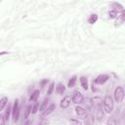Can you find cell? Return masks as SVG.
Returning <instances> with one entry per match:
<instances>
[{
	"label": "cell",
	"mask_w": 125,
	"mask_h": 125,
	"mask_svg": "<svg viewBox=\"0 0 125 125\" xmlns=\"http://www.w3.org/2000/svg\"><path fill=\"white\" fill-rule=\"evenodd\" d=\"M103 104H104V112L106 113H110L113 109V99L111 96L109 95H106L103 101Z\"/></svg>",
	"instance_id": "cell-1"
},
{
	"label": "cell",
	"mask_w": 125,
	"mask_h": 125,
	"mask_svg": "<svg viewBox=\"0 0 125 125\" xmlns=\"http://www.w3.org/2000/svg\"><path fill=\"white\" fill-rule=\"evenodd\" d=\"M113 96H114V100L115 102L117 103H121L125 97V92L123 90V88L121 86H117L115 89H114V93H113Z\"/></svg>",
	"instance_id": "cell-2"
},
{
	"label": "cell",
	"mask_w": 125,
	"mask_h": 125,
	"mask_svg": "<svg viewBox=\"0 0 125 125\" xmlns=\"http://www.w3.org/2000/svg\"><path fill=\"white\" fill-rule=\"evenodd\" d=\"M12 116H13V120L16 122L19 120V116H20V104H19V100H15L13 108H12Z\"/></svg>",
	"instance_id": "cell-3"
},
{
	"label": "cell",
	"mask_w": 125,
	"mask_h": 125,
	"mask_svg": "<svg viewBox=\"0 0 125 125\" xmlns=\"http://www.w3.org/2000/svg\"><path fill=\"white\" fill-rule=\"evenodd\" d=\"M71 100H72V102L74 103V104H81V103H83V101H84V97H83V95L79 92V91H74L73 93H72V96H71Z\"/></svg>",
	"instance_id": "cell-4"
},
{
	"label": "cell",
	"mask_w": 125,
	"mask_h": 125,
	"mask_svg": "<svg viewBox=\"0 0 125 125\" xmlns=\"http://www.w3.org/2000/svg\"><path fill=\"white\" fill-rule=\"evenodd\" d=\"M108 78H109V76L107 74H100V75H98L95 78L94 83L95 84H98V85H102V84H104L108 80Z\"/></svg>",
	"instance_id": "cell-5"
},
{
	"label": "cell",
	"mask_w": 125,
	"mask_h": 125,
	"mask_svg": "<svg viewBox=\"0 0 125 125\" xmlns=\"http://www.w3.org/2000/svg\"><path fill=\"white\" fill-rule=\"evenodd\" d=\"M71 102H72L71 98H70L69 96H65V97L61 101V103H60V107L62 108V109L67 108V107L70 105V103H71Z\"/></svg>",
	"instance_id": "cell-6"
},
{
	"label": "cell",
	"mask_w": 125,
	"mask_h": 125,
	"mask_svg": "<svg viewBox=\"0 0 125 125\" xmlns=\"http://www.w3.org/2000/svg\"><path fill=\"white\" fill-rule=\"evenodd\" d=\"M75 112L79 118H81V119L87 118V111L82 106H75Z\"/></svg>",
	"instance_id": "cell-7"
},
{
	"label": "cell",
	"mask_w": 125,
	"mask_h": 125,
	"mask_svg": "<svg viewBox=\"0 0 125 125\" xmlns=\"http://www.w3.org/2000/svg\"><path fill=\"white\" fill-rule=\"evenodd\" d=\"M90 103L94 107H98L102 105V99L100 97H94L92 99H90Z\"/></svg>",
	"instance_id": "cell-8"
},
{
	"label": "cell",
	"mask_w": 125,
	"mask_h": 125,
	"mask_svg": "<svg viewBox=\"0 0 125 125\" xmlns=\"http://www.w3.org/2000/svg\"><path fill=\"white\" fill-rule=\"evenodd\" d=\"M56 108V104H51L49 106H47V108L42 112V116H47L50 113H52L54 111V109Z\"/></svg>",
	"instance_id": "cell-9"
},
{
	"label": "cell",
	"mask_w": 125,
	"mask_h": 125,
	"mask_svg": "<svg viewBox=\"0 0 125 125\" xmlns=\"http://www.w3.org/2000/svg\"><path fill=\"white\" fill-rule=\"evenodd\" d=\"M97 108V111H96V117H97V120L98 121H102L104 119V110L102 108V105L101 106H98L96 107Z\"/></svg>",
	"instance_id": "cell-10"
},
{
	"label": "cell",
	"mask_w": 125,
	"mask_h": 125,
	"mask_svg": "<svg viewBox=\"0 0 125 125\" xmlns=\"http://www.w3.org/2000/svg\"><path fill=\"white\" fill-rule=\"evenodd\" d=\"M65 91V86L62 83H58L56 86V93L58 95H62Z\"/></svg>",
	"instance_id": "cell-11"
},
{
	"label": "cell",
	"mask_w": 125,
	"mask_h": 125,
	"mask_svg": "<svg viewBox=\"0 0 125 125\" xmlns=\"http://www.w3.org/2000/svg\"><path fill=\"white\" fill-rule=\"evenodd\" d=\"M7 104H8V98L6 96H2L0 100V110H3Z\"/></svg>",
	"instance_id": "cell-12"
},
{
	"label": "cell",
	"mask_w": 125,
	"mask_h": 125,
	"mask_svg": "<svg viewBox=\"0 0 125 125\" xmlns=\"http://www.w3.org/2000/svg\"><path fill=\"white\" fill-rule=\"evenodd\" d=\"M80 83H81V86L84 90H87L88 89V79L87 77L85 76H81L80 77Z\"/></svg>",
	"instance_id": "cell-13"
},
{
	"label": "cell",
	"mask_w": 125,
	"mask_h": 125,
	"mask_svg": "<svg viewBox=\"0 0 125 125\" xmlns=\"http://www.w3.org/2000/svg\"><path fill=\"white\" fill-rule=\"evenodd\" d=\"M76 81H77V76H76V75H72L71 78L69 79L68 83H67V87H68V88H72V87H74Z\"/></svg>",
	"instance_id": "cell-14"
},
{
	"label": "cell",
	"mask_w": 125,
	"mask_h": 125,
	"mask_svg": "<svg viewBox=\"0 0 125 125\" xmlns=\"http://www.w3.org/2000/svg\"><path fill=\"white\" fill-rule=\"evenodd\" d=\"M48 104H49V99L48 98H46V99H44V101H43V103L41 104V105L39 106V110L41 111V112H43L46 108H47V106H48Z\"/></svg>",
	"instance_id": "cell-15"
},
{
	"label": "cell",
	"mask_w": 125,
	"mask_h": 125,
	"mask_svg": "<svg viewBox=\"0 0 125 125\" xmlns=\"http://www.w3.org/2000/svg\"><path fill=\"white\" fill-rule=\"evenodd\" d=\"M39 94H40L39 90H35V91L30 95V97H29V101H30V102H34V101H36L37 98L39 97Z\"/></svg>",
	"instance_id": "cell-16"
},
{
	"label": "cell",
	"mask_w": 125,
	"mask_h": 125,
	"mask_svg": "<svg viewBox=\"0 0 125 125\" xmlns=\"http://www.w3.org/2000/svg\"><path fill=\"white\" fill-rule=\"evenodd\" d=\"M97 21H98V15H96V14H92V15H90V17L88 18V22L91 23V24L95 23Z\"/></svg>",
	"instance_id": "cell-17"
},
{
	"label": "cell",
	"mask_w": 125,
	"mask_h": 125,
	"mask_svg": "<svg viewBox=\"0 0 125 125\" xmlns=\"http://www.w3.org/2000/svg\"><path fill=\"white\" fill-rule=\"evenodd\" d=\"M111 7H112L114 10H116V11H122V10H123V6H122L120 3H117V2L111 3Z\"/></svg>",
	"instance_id": "cell-18"
},
{
	"label": "cell",
	"mask_w": 125,
	"mask_h": 125,
	"mask_svg": "<svg viewBox=\"0 0 125 125\" xmlns=\"http://www.w3.org/2000/svg\"><path fill=\"white\" fill-rule=\"evenodd\" d=\"M11 111H12V107H11V105H10V104H8V105H7V107H6V111H5V113H4L6 120H8V119H9Z\"/></svg>",
	"instance_id": "cell-19"
},
{
	"label": "cell",
	"mask_w": 125,
	"mask_h": 125,
	"mask_svg": "<svg viewBox=\"0 0 125 125\" xmlns=\"http://www.w3.org/2000/svg\"><path fill=\"white\" fill-rule=\"evenodd\" d=\"M108 17L110 18V19H116L117 18V11L116 10H111V11H109L108 12Z\"/></svg>",
	"instance_id": "cell-20"
},
{
	"label": "cell",
	"mask_w": 125,
	"mask_h": 125,
	"mask_svg": "<svg viewBox=\"0 0 125 125\" xmlns=\"http://www.w3.org/2000/svg\"><path fill=\"white\" fill-rule=\"evenodd\" d=\"M31 109H32L31 105H27V106L25 107V110H24V118H25V119H26V118L28 117V115L31 113Z\"/></svg>",
	"instance_id": "cell-21"
},
{
	"label": "cell",
	"mask_w": 125,
	"mask_h": 125,
	"mask_svg": "<svg viewBox=\"0 0 125 125\" xmlns=\"http://www.w3.org/2000/svg\"><path fill=\"white\" fill-rule=\"evenodd\" d=\"M119 20H120V22H124L125 21V10L123 9L119 15Z\"/></svg>",
	"instance_id": "cell-22"
},
{
	"label": "cell",
	"mask_w": 125,
	"mask_h": 125,
	"mask_svg": "<svg viewBox=\"0 0 125 125\" xmlns=\"http://www.w3.org/2000/svg\"><path fill=\"white\" fill-rule=\"evenodd\" d=\"M54 88H55V83L54 82H52L50 85H49V88H48V95H51L52 93H53V90H54Z\"/></svg>",
	"instance_id": "cell-23"
},
{
	"label": "cell",
	"mask_w": 125,
	"mask_h": 125,
	"mask_svg": "<svg viewBox=\"0 0 125 125\" xmlns=\"http://www.w3.org/2000/svg\"><path fill=\"white\" fill-rule=\"evenodd\" d=\"M38 109H39V105H38V104L36 103V104H35L32 106V109H31V113H33V114H34V113H36V112L38 111Z\"/></svg>",
	"instance_id": "cell-24"
},
{
	"label": "cell",
	"mask_w": 125,
	"mask_h": 125,
	"mask_svg": "<svg viewBox=\"0 0 125 125\" xmlns=\"http://www.w3.org/2000/svg\"><path fill=\"white\" fill-rule=\"evenodd\" d=\"M6 121H7V120H6V118H5L4 113H1V114H0V124H1V125H4Z\"/></svg>",
	"instance_id": "cell-25"
},
{
	"label": "cell",
	"mask_w": 125,
	"mask_h": 125,
	"mask_svg": "<svg viewBox=\"0 0 125 125\" xmlns=\"http://www.w3.org/2000/svg\"><path fill=\"white\" fill-rule=\"evenodd\" d=\"M48 82H49V80H48V79H43V80H41V81H40V86L43 88V87H45V86L48 84Z\"/></svg>",
	"instance_id": "cell-26"
},
{
	"label": "cell",
	"mask_w": 125,
	"mask_h": 125,
	"mask_svg": "<svg viewBox=\"0 0 125 125\" xmlns=\"http://www.w3.org/2000/svg\"><path fill=\"white\" fill-rule=\"evenodd\" d=\"M116 123H118V121L114 120V119H113V117H111L110 119H108V120H107V124H116Z\"/></svg>",
	"instance_id": "cell-27"
},
{
	"label": "cell",
	"mask_w": 125,
	"mask_h": 125,
	"mask_svg": "<svg viewBox=\"0 0 125 125\" xmlns=\"http://www.w3.org/2000/svg\"><path fill=\"white\" fill-rule=\"evenodd\" d=\"M40 123H41V124H44V123H49V121H48V120H42Z\"/></svg>",
	"instance_id": "cell-28"
},
{
	"label": "cell",
	"mask_w": 125,
	"mask_h": 125,
	"mask_svg": "<svg viewBox=\"0 0 125 125\" xmlns=\"http://www.w3.org/2000/svg\"><path fill=\"white\" fill-rule=\"evenodd\" d=\"M70 122H73V123H79V121H76V120H70Z\"/></svg>",
	"instance_id": "cell-29"
},
{
	"label": "cell",
	"mask_w": 125,
	"mask_h": 125,
	"mask_svg": "<svg viewBox=\"0 0 125 125\" xmlns=\"http://www.w3.org/2000/svg\"><path fill=\"white\" fill-rule=\"evenodd\" d=\"M123 119H124V121H125V111H124V113H123Z\"/></svg>",
	"instance_id": "cell-30"
}]
</instances>
